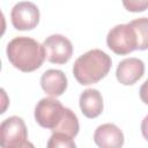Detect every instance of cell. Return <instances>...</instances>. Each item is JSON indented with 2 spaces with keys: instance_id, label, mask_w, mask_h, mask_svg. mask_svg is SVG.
Masks as SVG:
<instances>
[{
  "instance_id": "1",
  "label": "cell",
  "mask_w": 148,
  "mask_h": 148,
  "mask_svg": "<svg viewBox=\"0 0 148 148\" xmlns=\"http://www.w3.org/2000/svg\"><path fill=\"white\" fill-rule=\"evenodd\" d=\"M6 52L9 62L25 73L38 69L46 58L44 45L25 36L13 38L8 43Z\"/></svg>"
},
{
  "instance_id": "2",
  "label": "cell",
  "mask_w": 148,
  "mask_h": 148,
  "mask_svg": "<svg viewBox=\"0 0 148 148\" xmlns=\"http://www.w3.org/2000/svg\"><path fill=\"white\" fill-rule=\"evenodd\" d=\"M111 65L112 60L110 56L99 49H92L75 60L73 74L80 84H94L106 76Z\"/></svg>"
},
{
  "instance_id": "3",
  "label": "cell",
  "mask_w": 148,
  "mask_h": 148,
  "mask_svg": "<svg viewBox=\"0 0 148 148\" xmlns=\"http://www.w3.org/2000/svg\"><path fill=\"white\" fill-rule=\"evenodd\" d=\"M66 110L67 108H65L58 99L45 97L35 106V119L39 126L53 132L64 119Z\"/></svg>"
},
{
  "instance_id": "4",
  "label": "cell",
  "mask_w": 148,
  "mask_h": 148,
  "mask_svg": "<svg viewBox=\"0 0 148 148\" xmlns=\"http://www.w3.org/2000/svg\"><path fill=\"white\" fill-rule=\"evenodd\" d=\"M1 145L7 148L34 147L28 140L27 126L21 117L12 116L5 119L0 125Z\"/></svg>"
},
{
  "instance_id": "5",
  "label": "cell",
  "mask_w": 148,
  "mask_h": 148,
  "mask_svg": "<svg viewBox=\"0 0 148 148\" xmlns=\"http://www.w3.org/2000/svg\"><path fill=\"white\" fill-rule=\"evenodd\" d=\"M109 49L119 56H125L136 50L138 40L133 27L130 23L114 25L106 36Z\"/></svg>"
},
{
  "instance_id": "6",
  "label": "cell",
  "mask_w": 148,
  "mask_h": 148,
  "mask_svg": "<svg viewBox=\"0 0 148 148\" xmlns=\"http://www.w3.org/2000/svg\"><path fill=\"white\" fill-rule=\"evenodd\" d=\"M46 59L52 64H66L73 54V45L71 40L59 34L49 36L44 43Z\"/></svg>"
},
{
  "instance_id": "7",
  "label": "cell",
  "mask_w": 148,
  "mask_h": 148,
  "mask_svg": "<svg viewBox=\"0 0 148 148\" xmlns=\"http://www.w3.org/2000/svg\"><path fill=\"white\" fill-rule=\"evenodd\" d=\"M10 21L17 30H31L39 22V9L30 1L17 2L10 12Z\"/></svg>"
},
{
  "instance_id": "8",
  "label": "cell",
  "mask_w": 148,
  "mask_h": 148,
  "mask_svg": "<svg viewBox=\"0 0 148 148\" xmlns=\"http://www.w3.org/2000/svg\"><path fill=\"white\" fill-rule=\"evenodd\" d=\"M145 73V64L138 58H126L121 60L117 67V80L124 86L134 84Z\"/></svg>"
},
{
  "instance_id": "9",
  "label": "cell",
  "mask_w": 148,
  "mask_h": 148,
  "mask_svg": "<svg viewBox=\"0 0 148 148\" xmlns=\"http://www.w3.org/2000/svg\"><path fill=\"white\" fill-rule=\"evenodd\" d=\"M94 141L101 148H118L124 145V134L118 126L108 123L96 128Z\"/></svg>"
},
{
  "instance_id": "10",
  "label": "cell",
  "mask_w": 148,
  "mask_h": 148,
  "mask_svg": "<svg viewBox=\"0 0 148 148\" xmlns=\"http://www.w3.org/2000/svg\"><path fill=\"white\" fill-rule=\"evenodd\" d=\"M40 87L52 97L61 96L67 88V77L60 69H47L40 77Z\"/></svg>"
},
{
  "instance_id": "11",
  "label": "cell",
  "mask_w": 148,
  "mask_h": 148,
  "mask_svg": "<svg viewBox=\"0 0 148 148\" xmlns=\"http://www.w3.org/2000/svg\"><path fill=\"white\" fill-rule=\"evenodd\" d=\"M81 112L87 118H96L103 111V97L97 89H86L79 99Z\"/></svg>"
},
{
  "instance_id": "12",
  "label": "cell",
  "mask_w": 148,
  "mask_h": 148,
  "mask_svg": "<svg viewBox=\"0 0 148 148\" xmlns=\"http://www.w3.org/2000/svg\"><path fill=\"white\" fill-rule=\"evenodd\" d=\"M79 128H80V126H79V119H77L76 114L71 109L67 108L64 119L61 120V123L58 125V127L53 132L64 133L72 138H75L79 133Z\"/></svg>"
},
{
  "instance_id": "13",
  "label": "cell",
  "mask_w": 148,
  "mask_h": 148,
  "mask_svg": "<svg viewBox=\"0 0 148 148\" xmlns=\"http://www.w3.org/2000/svg\"><path fill=\"white\" fill-rule=\"evenodd\" d=\"M130 24L133 27L138 46L136 50H147L148 49V17H139L136 20H133L130 22Z\"/></svg>"
},
{
  "instance_id": "14",
  "label": "cell",
  "mask_w": 148,
  "mask_h": 148,
  "mask_svg": "<svg viewBox=\"0 0 148 148\" xmlns=\"http://www.w3.org/2000/svg\"><path fill=\"white\" fill-rule=\"evenodd\" d=\"M47 147L49 148H57V147L75 148V142H74L73 138L67 135V134L53 132L52 135L50 136L49 141H47Z\"/></svg>"
},
{
  "instance_id": "15",
  "label": "cell",
  "mask_w": 148,
  "mask_h": 148,
  "mask_svg": "<svg viewBox=\"0 0 148 148\" xmlns=\"http://www.w3.org/2000/svg\"><path fill=\"white\" fill-rule=\"evenodd\" d=\"M126 10L132 13H139L148 9V0H121Z\"/></svg>"
},
{
  "instance_id": "16",
  "label": "cell",
  "mask_w": 148,
  "mask_h": 148,
  "mask_svg": "<svg viewBox=\"0 0 148 148\" xmlns=\"http://www.w3.org/2000/svg\"><path fill=\"white\" fill-rule=\"evenodd\" d=\"M140 98H141V101L145 103V104H147L148 105V80H146L143 83H142V86L140 87Z\"/></svg>"
},
{
  "instance_id": "17",
  "label": "cell",
  "mask_w": 148,
  "mask_h": 148,
  "mask_svg": "<svg viewBox=\"0 0 148 148\" xmlns=\"http://www.w3.org/2000/svg\"><path fill=\"white\" fill-rule=\"evenodd\" d=\"M141 133H142L143 138L148 141V114L143 118V120L141 123Z\"/></svg>"
}]
</instances>
